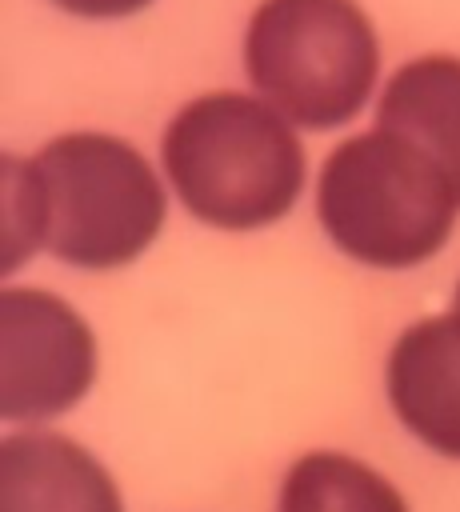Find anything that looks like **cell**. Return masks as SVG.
I'll use <instances>...</instances> for the list:
<instances>
[{
    "mask_svg": "<svg viewBox=\"0 0 460 512\" xmlns=\"http://www.w3.org/2000/svg\"><path fill=\"white\" fill-rule=\"evenodd\" d=\"M0 212L4 272L40 244L76 268H116L156 240L164 188L128 140L64 132L32 160H0Z\"/></svg>",
    "mask_w": 460,
    "mask_h": 512,
    "instance_id": "obj_1",
    "label": "cell"
},
{
    "mask_svg": "<svg viewBox=\"0 0 460 512\" xmlns=\"http://www.w3.org/2000/svg\"><path fill=\"white\" fill-rule=\"evenodd\" d=\"M164 172L180 204L228 232L280 220L304 188L296 124L256 92H204L164 128Z\"/></svg>",
    "mask_w": 460,
    "mask_h": 512,
    "instance_id": "obj_2",
    "label": "cell"
},
{
    "mask_svg": "<svg viewBox=\"0 0 460 512\" xmlns=\"http://www.w3.org/2000/svg\"><path fill=\"white\" fill-rule=\"evenodd\" d=\"M456 208L440 164L380 124L340 140L316 184L324 232L372 268H412L436 256L452 236Z\"/></svg>",
    "mask_w": 460,
    "mask_h": 512,
    "instance_id": "obj_3",
    "label": "cell"
},
{
    "mask_svg": "<svg viewBox=\"0 0 460 512\" xmlns=\"http://www.w3.org/2000/svg\"><path fill=\"white\" fill-rule=\"evenodd\" d=\"M240 60L252 92L296 128L348 124L380 84V32L360 0H260Z\"/></svg>",
    "mask_w": 460,
    "mask_h": 512,
    "instance_id": "obj_4",
    "label": "cell"
},
{
    "mask_svg": "<svg viewBox=\"0 0 460 512\" xmlns=\"http://www.w3.org/2000/svg\"><path fill=\"white\" fill-rule=\"evenodd\" d=\"M96 376V340L60 296L0 292V416L48 420L72 408Z\"/></svg>",
    "mask_w": 460,
    "mask_h": 512,
    "instance_id": "obj_5",
    "label": "cell"
},
{
    "mask_svg": "<svg viewBox=\"0 0 460 512\" xmlns=\"http://www.w3.org/2000/svg\"><path fill=\"white\" fill-rule=\"evenodd\" d=\"M388 400L416 440L460 460V312L400 332L388 356Z\"/></svg>",
    "mask_w": 460,
    "mask_h": 512,
    "instance_id": "obj_6",
    "label": "cell"
},
{
    "mask_svg": "<svg viewBox=\"0 0 460 512\" xmlns=\"http://www.w3.org/2000/svg\"><path fill=\"white\" fill-rule=\"evenodd\" d=\"M0 512H124L104 464L56 432L0 440Z\"/></svg>",
    "mask_w": 460,
    "mask_h": 512,
    "instance_id": "obj_7",
    "label": "cell"
},
{
    "mask_svg": "<svg viewBox=\"0 0 460 512\" xmlns=\"http://www.w3.org/2000/svg\"><path fill=\"white\" fill-rule=\"evenodd\" d=\"M376 124L432 156L460 200V56L428 52L400 64L376 96Z\"/></svg>",
    "mask_w": 460,
    "mask_h": 512,
    "instance_id": "obj_8",
    "label": "cell"
},
{
    "mask_svg": "<svg viewBox=\"0 0 460 512\" xmlns=\"http://www.w3.org/2000/svg\"><path fill=\"white\" fill-rule=\"evenodd\" d=\"M280 512H408L400 492L340 452L300 456L280 484Z\"/></svg>",
    "mask_w": 460,
    "mask_h": 512,
    "instance_id": "obj_9",
    "label": "cell"
},
{
    "mask_svg": "<svg viewBox=\"0 0 460 512\" xmlns=\"http://www.w3.org/2000/svg\"><path fill=\"white\" fill-rule=\"evenodd\" d=\"M56 12L72 16V20H88V24H116V20H132L140 12H148L156 0H48Z\"/></svg>",
    "mask_w": 460,
    "mask_h": 512,
    "instance_id": "obj_10",
    "label": "cell"
},
{
    "mask_svg": "<svg viewBox=\"0 0 460 512\" xmlns=\"http://www.w3.org/2000/svg\"><path fill=\"white\" fill-rule=\"evenodd\" d=\"M456 312H460V284H456Z\"/></svg>",
    "mask_w": 460,
    "mask_h": 512,
    "instance_id": "obj_11",
    "label": "cell"
}]
</instances>
